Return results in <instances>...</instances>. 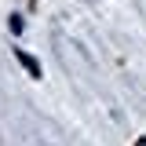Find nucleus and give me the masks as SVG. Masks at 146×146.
Returning <instances> with one entry per match:
<instances>
[{
  "mask_svg": "<svg viewBox=\"0 0 146 146\" xmlns=\"http://www.w3.org/2000/svg\"><path fill=\"white\" fill-rule=\"evenodd\" d=\"M15 58L22 62V66H26V73H29L33 80H40V62H36V58H33L29 51H22V48H15Z\"/></svg>",
  "mask_w": 146,
  "mask_h": 146,
  "instance_id": "nucleus-1",
  "label": "nucleus"
},
{
  "mask_svg": "<svg viewBox=\"0 0 146 146\" xmlns=\"http://www.w3.org/2000/svg\"><path fill=\"white\" fill-rule=\"evenodd\" d=\"M7 26H11V33H22V18H18V15H11V22H7Z\"/></svg>",
  "mask_w": 146,
  "mask_h": 146,
  "instance_id": "nucleus-2",
  "label": "nucleus"
}]
</instances>
